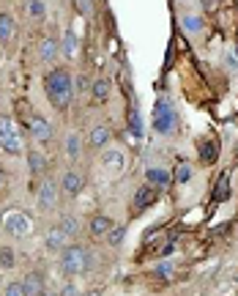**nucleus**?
Instances as JSON below:
<instances>
[{"label":"nucleus","instance_id":"nucleus-1","mask_svg":"<svg viewBox=\"0 0 238 296\" xmlns=\"http://www.w3.org/2000/svg\"><path fill=\"white\" fill-rule=\"evenodd\" d=\"M44 91H47V96H50L55 110H66L71 104V91H74L71 74L66 69H52L44 77Z\"/></svg>","mask_w":238,"mask_h":296},{"label":"nucleus","instance_id":"nucleus-2","mask_svg":"<svg viewBox=\"0 0 238 296\" xmlns=\"http://www.w3.org/2000/svg\"><path fill=\"white\" fill-rule=\"evenodd\" d=\"M0 148L11 157L22 154V137H19L17 126L11 124V118H0Z\"/></svg>","mask_w":238,"mask_h":296},{"label":"nucleus","instance_id":"nucleus-3","mask_svg":"<svg viewBox=\"0 0 238 296\" xmlns=\"http://www.w3.org/2000/svg\"><path fill=\"white\" fill-rule=\"evenodd\" d=\"M60 266H63L66 274H80V272H85V266H88V252H85V247H80V244L63 247V258H60Z\"/></svg>","mask_w":238,"mask_h":296},{"label":"nucleus","instance_id":"nucleus-4","mask_svg":"<svg viewBox=\"0 0 238 296\" xmlns=\"http://www.w3.org/2000/svg\"><path fill=\"white\" fill-rule=\"evenodd\" d=\"M173 126H175V116H173V110H170V104L165 102V99H159V102H156L153 129L159 132V134H170V132H173Z\"/></svg>","mask_w":238,"mask_h":296},{"label":"nucleus","instance_id":"nucleus-5","mask_svg":"<svg viewBox=\"0 0 238 296\" xmlns=\"http://www.w3.org/2000/svg\"><path fill=\"white\" fill-rule=\"evenodd\" d=\"M6 231H9L11 236H25V233L30 231V219L25 217V214L14 211V214H9V219H6Z\"/></svg>","mask_w":238,"mask_h":296},{"label":"nucleus","instance_id":"nucleus-6","mask_svg":"<svg viewBox=\"0 0 238 296\" xmlns=\"http://www.w3.org/2000/svg\"><path fill=\"white\" fill-rule=\"evenodd\" d=\"M156 198H159V192H156V187H151V184L140 187V190H137V195H134V211H142V208L153 206V203H156Z\"/></svg>","mask_w":238,"mask_h":296},{"label":"nucleus","instance_id":"nucleus-7","mask_svg":"<svg viewBox=\"0 0 238 296\" xmlns=\"http://www.w3.org/2000/svg\"><path fill=\"white\" fill-rule=\"evenodd\" d=\"M30 134L38 140V143H44V140H50V137H52V126L47 124L44 118H38V116H36V118L30 121Z\"/></svg>","mask_w":238,"mask_h":296},{"label":"nucleus","instance_id":"nucleus-8","mask_svg":"<svg viewBox=\"0 0 238 296\" xmlns=\"http://www.w3.org/2000/svg\"><path fill=\"white\" fill-rule=\"evenodd\" d=\"M66 247V233H63V228H52L50 233H47V250H52V252H58V250H63Z\"/></svg>","mask_w":238,"mask_h":296},{"label":"nucleus","instance_id":"nucleus-9","mask_svg":"<svg viewBox=\"0 0 238 296\" xmlns=\"http://www.w3.org/2000/svg\"><path fill=\"white\" fill-rule=\"evenodd\" d=\"M112 231V219L107 217V214H96V217L91 219V233L93 236H104V233Z\"/></svg>","mask_w":238,"mask_h":296},{"label":"nucleus","instance_id":"nucleus-10","mask_svg":"<svg viewBox=\"0 0 238 296\" xmlns=\"http://www.w3.org/2000/svg\"><path fill=\"white\" fill-rule=\"evenodd\" d=\"M22 285H25V296H42L44 293V282L38 274H28V277L22 280Z\"/></svg>","mask_w":238,"mask_h":296},{"label":"nucleus","instance_id":"nucleus-11","mask_svg":"<svg viewBox=\"0 0 238 296\" xmlns=\"http://www.w3.org/2000/svg\"><path fill=\"white\" fill-rule=\"evenodd\" d=\"M80 190H83V176H80V173H74V170H69L63 176V192L66 195H77Z\"/></svg>","mask_w":238,"mask_h":296},{"label":"nucleus","instance_id":"nucleus-12","mask_svg":"<svg viewBox=\"0 0 238 296\" xmlns=\"http://www.w3.org/2000/svg\"><path fill=\"white\" fill-rule=\"evenodd\" d=\"M110 137H112V129L110 126H96V129H93V134H91V145L93 148H101L104 143H110Z\"/></svg>","mask_w":238,"mask_h":296},{"label":"nucleus","instance_id":"nucleus-13","mask_svg":"<svg viewBox=\"0 0 238 296\" xmlns=\"http://www.w3.org/2000/svg\"><path fill=\"white\" fill-rule=\"evenodd\" d=\"M38 203H42L44 208H50L52 203H55V184H52V181H44L42 192H38Z\"/></svg>","mask_w":238,"mask_h":296},{"label":"nucleus","instance_id":"nucleus-14","mask_svg":"<svg viewBox=\"0 0 238 296\" xmlns=\"http://www.w3.org/2000/svg\"><path fill=\"white\" fill-rule=\"evenodd\" d=\"M227 198H230V181H227V176H222L214 187V200L216 203H224Z\"/></svg>","mask_w":238,"mask_h":296},{"label":"nucleus","instance_id":"nucleus-15","mask_svg":"<svg viewBox=\"0 0 238 296\" xmlns=\"http://www.w3.org/2000/svg\"><path fill=\"white\" fill-rule=\"evenodd\" d=\"M145 178H148V184H151V187H165L170 181V176L165 170H159V167H151V170L145 173Z\"/></svg>","mask_w":238,"mask_h":296},{"label":"nucleus","instance_id":"nucleus-16","mask_svg":"<svg viewBox=\"0 0 238 296\" xmlns=\"http://www.w3.org/2000/svg\"><path fill=\"white\" fill-rule=\"evenodd\" d=\"M28 165H30L33 173H44V167H47L44 154H42V151H30V154H28Z\"/></svg>","mask_w":238,"mask_h":296},{"label":"nucleus","instance_id":"nucleus-17","mask_svg":"<svg viewBox=\"0 0 238 296\" xmlns=\"http://www.w3.org/2000/svg\"><path fill=\"white\" fill-rule=\"evenodd\" d=\"M216 154H219V148H216L214 140H206V143L200 145V157H203V162H214Z\"/></svg>","mask_w":238,"mask_h":296},{"label":"nucleus","instance_id":"nucleus-18","mask_svg":"<svg viewBox=\"0 0 238 296\" xmlns=\"http://www.w3.org/2000/svg\"><path fill=\"white\" fill-rule=\"evenodd\" d=\"M93 96L99 99V102H104L107 96H110V80H96V83H93Z\"/></svg>","mask_w":238,"mask_h":296},{"label":"nucleus","instance_id":"nucleus-19","mask_svg":"<svg viewBox=\"0 0 238 296\" xmlns=\"http://www.w3.org/2000/svg\"><path fill=\"white\" fill-rule=\"evenodd\" d=\"M11 33H14V22H11V17L9 14H0V42L11 39Z\"/></svg>","mask_w":238,"mask_h":296},{"label":"nucleus","instance_id":"nucleus-20","mask_svg":"<svg viewBox=\"0 0 238 296\" xmlns=\"http://www.w3.org/2000/svg\"><path fill=\"white\" fill-rule=\"evenodd\" d=\"M55 50H58V47H55V42H52V39H44V42H42V58H44V60H52V58H55Z\"/></svg>","mask_w":238,"mask_h":296},{"label":"nucleus","instance_id":"nucleus-21","mask_svg":"<svg viewBox=\"0 0 238 296\" xmlns=\"http://www.w3.org/2000/svg\"><path fill=\"white\" fill-rule=\"evenodd\" d=\"M129 126H132L134 137H140V132H142V121H140V113H137V110L129 113Z\"/></svg>","mask_w":238,"mask_h":296},{"label":"nucleus","instance_id":"nucleus-22","mask_svg":"<svg viewBox=\"0 0 238 296\" xmlns=\"http://www.w3.org/2000/svg\"><path fill=\"white\" fill-rule=\"evenodd\" d=\"M183 28H186L189 33H197V30L203 28L200 17H192V14H186V17H183Z\"/></svg>","mask_w":238,"mask_h":296},{"label":"nucleus","instance_id":"nucleus-23","mask_svg":"<svg viewBox=\"0 0 238 296\" xmlns=\"http://www.w3.org/2000/svg\"><path fill=\"white\" fill-rule=\"evenodd\" d=\"M0 266H3V269L14 266V252H11L9 247H0Z\"/></svg>","mask_w":238,"mask_h":296},{"label":"nucleus","instance_id":"nucleus-24","mask_svg":"<svg viewBox=\"0 0 238 296\" xmlns=\"http://www.w3.org/2000/svg\"><path fill=\"white\" fill-rule=\"evenodd\" d=\"M60 228H63L66 236H74V233H77V219H74V217H63V219H60Z\"/></svg>","mask_w":238,"mask_h":296},{"label":"nucleus","instance_id":"nucleus-25","mask_svg":"<svg viewBox=\"0 0 238 296\" xmlns=\"http://www.w3.org/2000/svg\"><path fill=\"white\" fill-rule=\"evenodd\" d=\"M6 296H25V285L22 282H9V288H6Z\"/></svg>","mask_w":238,"mask_h":296},{"label":"nucleus","instance_id":"nucleus-26","mask_svg":"<svg viewBox=\"0 0 238 296\" xmlns=\"http://www.w3.org/2000/svg\"><path fill=\"white\" fill-rule=\"evenodd\" d=\"M107 239H110V244H121V241H124V228H112V231L107 233Z\"/></svg>","mask_w":238,"mask_h":296},{"label":"nucleus","instance_id":"nucleus-27","mask_svg":"<svg viewBox=\"0 0 238 296\" xmlns=\"http://www.w3.org/2000/svg\"><path fill=\"white\" fill-rule=\"evenodd\" d=\"M44 11H47V6L42 0H30V14L33 17H44Z\"/></svg>","mask_w":238,"mask_h":296},{"label":"nucleus","instance_id":"nucleus-28","mask_svg":"<svg viewBox=\"0 0 238 296\" xmlns=\"http://www.w3.org/2000/svg\"><path fill=\"white\" fill-rule=\"evenodd\" d=\"M189 178H192V167H189V165H181L178 173H175V181H189Z\"/></svg>","mask_w":238,"mask_h":296},{"label":"nucleus","instance_id":"nucleus-29","mask_svg":"<svg viewBox=\"0 0 238 296\" xmlns=\"http://www.w3.org/2000/svg\"><path fill=\"white\" fill-rule=\"evenodd\" d=\"M69 154H71V157H77V154H80V137H74V134L69 137Z\"/></svg>","mask_w":238,"mask_h":296},{"label":"nucleus","instance_id":"nucleus-30","mask_svg":"<svg viewBox=\"0 0 238 296\" xmlns=\"http://www.w3.org/2000/svg\"><path fill=\"white\" fill-rule=\"evenodd\" d=\"M104 162H107V165L112 162L115 167H121V157H118V154H115V151H110V154H107V157H104Z\"/></svg>","mask_w":238,"mask_h":296},{"label":"nucleus","instance_id":"nucleus-31","mask_svg":"<svg viewBox=\"0 0 238 296\" xmlns=\"http://www.w3.org/2000/svg\"><path fill=\"white\" fill-rule=\"evenodd\" d=\"M66 52H74V36H66V44H63Z\"/></svg>","mask_w":238,"mask_h":296},{"label":"nucleus","instance_id":"nucleus-32","mask_svg":"<svg viewBox=\"0 0 238 296\" xmlns=\"http://www.w3.org/2000/svg\"><path fill=\"white\" fill-rule=\"evenodd\" d=\"M88 88V77H77V91H85Z\"/></svg>","mask_w":238,"mask_h":296},{"label":"nucleus","instance_id":"nucleus-33","mask_svg":"<svg viewBox=\"0 0 238 296\" xmlns=\"http://www.w3.org/2000/svg\"><path fill=\"white\" fill-rule=\"evenodd\" d=\"M60 296H77V288H74V285H66V288H63V293H60Z\"/></svg>","mask_w":238,"mask_h":296},{"label":"nucleus","instance_id":"nucleus-34","mask_svg":"<svg viewBox=\"0 0 238 296\" xmlns=\"http://www.w3.org/2000/svg\"><path fill=\"white\" fill-rule=\"evenodd\" d=\"M203 6H206V9H214V0H203Z\"/></svg>","mask_w":238,"mask_h":296},{"label":"nucleus","instance_id":"nucleus-35","mask_svg":"<svg viewBox=\"0 0 238 296\" xmlns=\"http://www.w3.org/2000/svg\"><path fill=\"white\" fill-rule=\"evenodd\" d=\"M42 296H47V293H42Z\"/></svg>","mask_w":238,"mask_h":296}]
</instances>
